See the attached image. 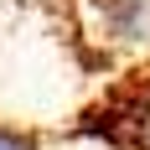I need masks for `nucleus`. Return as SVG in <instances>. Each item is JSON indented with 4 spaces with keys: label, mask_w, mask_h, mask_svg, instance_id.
Here are the masks:
<instances>
[{
    "label": "nucleus",
    "mask_w": 150,
    "mask_h": 150,
    "mask_svg": "<svg viewBox=\"0 0 150 150\" xmlns=\"http://www.w3.org/2000/svg\"><path fill=\"white\" fill-rule=\"evenodd\" d=\"M0 150H42V129L0 119Z\"/></svg>",
    "instance_id": "obj_1"
}]
</instances>
